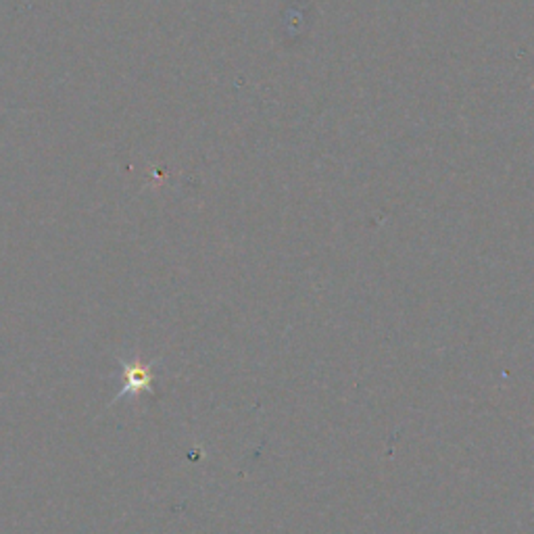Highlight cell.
I'll return each instance as SVG.
<instances>
[{
	"mask_svg": "<svg viewBox=\"0 0 534 534\" xmlns=\"http://www.w3.org/2000/svg\"><path fill=\"white\" fill-rule=\"evenodd\" d=\"M152 380H155V372L152 365H147L142 362L136 364H123V386L117 393L113 403H117L121 397L131 393H152Z\"/></svg>",
	"mask_w": 534,
	"mask_h": 534,
	"instance_id": "1",
	"label": "cell"
}]
</instances>
